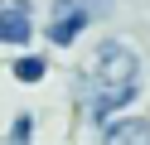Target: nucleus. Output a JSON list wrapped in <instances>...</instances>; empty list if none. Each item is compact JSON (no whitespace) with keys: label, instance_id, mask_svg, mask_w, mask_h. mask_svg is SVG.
I'll use <instances>...</instances> for the list:
<instances>
[{"label":"nucleus","instance_id":"nucleus-1","mask_svg":"<svg viewBox=\"0 0 150 145\" xmlns=\"http://www.w3.org/2000/svg\"><path fill=\"white\" fill-rule=\"evenodd\" d=\"M92 77L102 82V92H116V87H136V53L126 44H102L97 48V68Z\"/></svg>","mask_w":150,"mask_h":145},{"label":"nucleus","instance_id":"nucleus-2","mask_svg":"<svg viewBox=\"0 0 150 145\" xmlns=\"http://www.w3.org/2000/svg\"><path fill=\"white\" fill-rule=\"evenodd\" d=\"M29 29H34V19L24 0H0V44H24Z\"/></svg>","mask_w":150,"mask_h":145},{"label":"nucleus","instance_id":"nucleus-3","mask_svg":"<svg viewBox=\"0 0 150 145\" xmlns=\"http://www.w3.org/2000/svg\"><path fill=\"white\" fill-rule=\"evenodd\" d=\"M102 19V15H111V0H53V19Z\"/></svg>","mask_w":150,"mask_h":145},{"label":"nucleus","instance_id":"nucleus-4","mask_svg":"<svg viewBox=\"0 0 150 145\" xmlns=\"http://www.w3.org/2000/svg\"><path fill=\"white\" fill-rule=\"evenodd\" d=\"M102 145H150V121H111Z\"/></svg>","mask_w":150,"mask_h":145},{"label":"nucleus","instance_id":"nucleus-5","mask_svg":"<svg viewBox=\"0 0 150 145\" xmlns=\"http://www.w3.org/2000/svg\"><path fill=\"white\" fill-rule=\"evenodd\" d=\"M82 29H87V19H73L68 15V19H53V24H49V39H53V44H73Z\"/></svg>","mask_w":150,"mask_h":145},{"label":"nucleus","instance_id":"nucleus-6","mask_svg":"<svg viewBox=\"0 0 150 145\" xmlns=\"http://www.w3.org/2000/svg\"><path fill=\"white\" fill-rule=\"evenodd\" d=\"M131 97H136V87H116V92H102V97H97V116H107V111H116V106H126Z\"/></svg>","mask_w":150,"mask_h":145},{"label":"nucleus","instance_id":"nucleus-7","mask_svg":"<svg viewBox=\"0 0 150 145\" xmlns=\"http://www.w3.org/2000/svg\"><path fill=\"white\" fill-rule=\"evenodd\" d=\"M15 77H20V82H39L44 77V58H20V63H15Z\"/></svg>","mask_w":150,"mask_h":145}]
</instances>
